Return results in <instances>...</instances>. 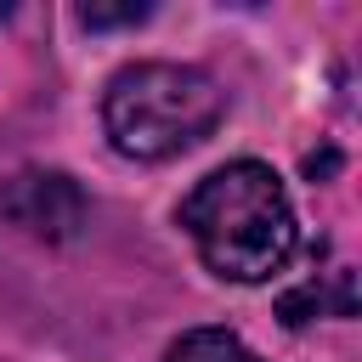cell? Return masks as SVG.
I'll return each instance as SVG.
<instances>
[{
	"mask_svg": "<svg viewBox=\"0 0 362 362\" xmlns=\"http://www.w3.org/2000/svg\"><path fill=\"white\" fill-rule=\"evenodd\" d=\"M6 17H11V6H6V0H0V23H6Z\"/></svg>",
	"mask_w": 362,
	"mask_h": 362,
	"instance_id": "cell-7",
	"label": "cell"
},
{
	"mask_svg": "<svg viewBox=\"0 0 362 362\" xmlns=\"http://www.w3.org/2000/svg\"><path fill=\"white\" fill-rule=\"evenodd\" d=\"M277 311H283V322L288 328H300V322H311V317H351L356 311V300H351V272H328V277H305L300 288H288L283 300H277Z\"/></svg>",
	"mask_w": 362,
	"mask_h": 362,
	"instance_id": "cell-4",
	"label": "cell"
},
{
	"mask_svg": "<svg viewBox=\"0 0 362 362\" xmlns=\"http://www.w3.org/2000/svg\"><path fill=\"white\" fill-rule=\"evenodd\" d=\"M181 226H187L198 260L226 283L277 277L300 238L288 187L260 158H232V164L209 170L181 198Z\"/></svg>",
	"mask_w": 362,
	"mask_h": 362,
	"instance_id": "cell-1",
	"label": "cell"
},
{
	"mask_svg": "<svg viewBox=\"0 0 362 362\" xmlns=\"http://www.w3.org/2000/svg\"><path fill=\"white\" fill-rule=\"evenodd\" d=\"M164 362H260L232 328H187L170 351H164Z\"/></svg>",
	"mask_w": 362,
	"mask_h": 362,
	"instance_id": "cell-5",
	"label": "cell"
},
{
	"mask_svg": "<svg viewBox=\"0 0 362 362\" xmlns=\"http://www.w3.org/2000/svg\"><path fill=\"white\" fill-rule=\"evenodd\" d=\"M153 6H79V23L85 28H130V23H141Z\"/></svg>",
	"mask_w": 362,
	"mask_h": 362,
	"instance_id": "cell-6",
	"label": "cell"
},
{
	"mask_svg": "<svg viewBox=\"0 0 362 362\" xmlns=\"http://www.w3.org/2000/svg\"><path fill=\"white\" fill-rule=\"evenodd\" d=\"M0 209L23 226V232H34V238H74L79 232V221H85V192L68 181V175H57V170H28V175H11L6 187H0Z\"/></svg>",
	"mask_w": 362,
	"mask_h": 362,
	"instance_id": "cell-3",
	"label": "cell"
},
{
	"mask_svg": "<svg viewBox=\"0 0 362 362\" xmlns=\"http://www.w3.org/2000/svg\"><path fill=\"white\" fill-rule=\"evenodd\" d=\"M221 85L192 62H124L102 90V130L124 158L158 164L221 124Z\"/></svg>",
	"mask_w": 362,
	"mask_h": 362,
	"instance_id": "cell-2",
	"label": "cell"
}]
</instances>
